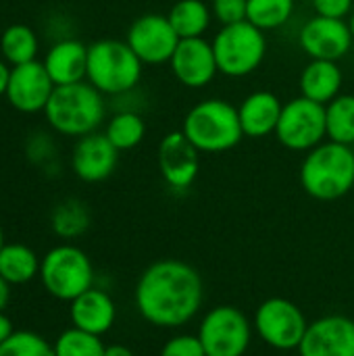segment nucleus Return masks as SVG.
<instances>
[{"mask_svg": "<svg viewBox=\"0 0 354 356\" xmlns=\"http://www.w3.org/2000/svg\"><path fill=\"white\" fill-rule=\"evenodd\" d=\"M8 77H10V67L6 60H0V96L6 94V86H8Z\"/></svg>", "mask_w": 354, "mask_h": 356, "instance_id": "nucleus-36", "label": "nucleus"}, {"mask_svg": "<svg viewBox=\"0 0 354 356\" xmlns=\"http://www.w3.org/2000/svg\"><path fill=\"white\" fill-rule=\"evenodd\" d=\"M159 171L165 184L177 192L188 190L200 173V150L186 134L171 131L159 144Z\"/></svg>", "mask_w": 354, "mask_h": 356, "instance_id": "nucleus-14", "label": "nucleus"}, {"mask_svg": "<svg viewBox=\"0 0 354 356\" xmlns=\"http://www.w3.org/2000/svg\"><path fill=\"white\" fill-rule=\"evenodd\" d=\"M4 244H6V242H4V232H2V225H0V250L4 248Z\"/></svg>", "mask_w": 354, "mask_h": 356, "instance_id": "nucleus-39", "label": "nucleus"}, {"mask_svg": "<svg viewBox=\"0 0 354 356\" xmlns=\"http://www.w3.org/2000/svg\"><path fill=\"white\" fill-rule=\"evenodd\" d=\"M10 284L0 275V311H4L6 307H8V302H10Z\"/></svg>", "mask_w": 354, "mask_h": 356, "instance_id": "nucleus-35", "label": "nucleus"}, {"mask_svg": "<svg viewBox=\"0 0 354 356\" xmlns=\"http://www.w3.org/2000/svg\"><path fill=\"white\" fill-rule=\"evenodd\" d=\"M40 282L52 298L71 302L94 288V267L81 248L73 244H58L44 254Z\"/></svg>", "mask_w": 354, "mask_h": 356, "instance_id": "nucleus-6", "label": "nucleus"}, {"mask_svg": "<svg viewBox=\"0 0 354 356\" xmlns=\"http://www.w3.org/2000/svg\"><path fill=\"white\" fill-rule=\"evenodd\" d=\"M315 15L332 19H348L354 10V0H311Z\"/></svg>", "mask_w": 354, "mask_h": 356, "instance_id": "nucleus-33", "label": "nucleus"}, {"mask_svg": "<svg viewBox=\"0 0 354 356\" xmlns=\"http://www.w3.org/2000/svg\"><path fill=\"white\" fill-rule=\"evenodd\" d=\"M104 136L119 152L134 150L146 138V121L138 111H117L108 119Z\"/></svg>", "mask_w": 354, "mask_h": 356, "instance_id": "nucleus-24", "label": "nucleus"}, {"mask_svg": "<svg viewBox=\"0 0 354 356\" xmlns=\"http://www.w3.org/2000/svg\"><path fill=\"white\" fill-rule=\"evenodd\" d=\"M300 186L321 202L344 198L354 188L353 146L328 140L309 150L300 165Z\"/></svg>", "mask_w": 354, "mask_h": 356, "instance_id": "nucleus-2", "label": "nucleus"}, {"mask_svg": "<svg viewBox=\"0 0 354 356\" xmlns=\"http://www.w3.org/2000/svg\"><path fill=\"white\" fill-rule=\"evenodd\" d=\"M182 131L200 154L227 152L244 138L238 108L223 98H207L194 104L184 117Z\"/></svg>", "mask_w": 354, "mask_h": 356, "instance_id": "nucleus-4", "label": "nucleus"}, {"mask_svg": "<svg viewBox=\"0 0 354 356\" xmlns=\"http://www.w3.org/2000/svg\"><path fill=\"white\" fill-rule=\"evenodd\" d=\"M15 332V327H13V321L6 317V313L4 311H0V344Z\"/></svg>", "mask_w": 354, "mask_h": 356, "instance_id": "nucleus-34", "label": "nucleus"}, {"mask_svg": "<svg viewBox=\"0 0 354 356\" xmlns=\"http://www.w3.org/2000/svg\"><path fill=\"white\" fill-rule=\"evenodd\" d=\"M54 88L56 86L50 79L44 63L31 60L25 65L10 67V77L4 96L15 111L31 115L46 108Z\"/></svg>", "mask_w": 354, "mask_h": 356, "instance_id": "nucleus-13", "label": "nucleus"}, {"mask_svg": "<svg viewBox=\"0 0 354 356\" xmlns=\"http://www.w3.org/2000/svg\"><path fill=\"white\" fill-rule=\"evenodd\" d=\"M44 67L54 86L83 81L88 73V46L79 40H61L46 52Z\"/></svg>", "mask_w": 354, "mask_h": 356, "instance_id": "nucleus-20", "label": "nucleus"}, {"mask_svg": "<svg viewBox=\"0 0 354 356\" xmlns=\"http://www.w3.org/2000/svg\"><path fill=\"white\" fill-rule=\"evenodd\" d=\"M104 356H136V355L131 353V348H127V346H123V344H111V346H106Z\"/></svg>", "mask_w": 354, "mask_h": 356, "instance_id": "nucleus-37", "label": "nucleus"}, {"mask_svg": "<svg viewBox=\"0 0 354 356\" xmlns=\"http://www.w3.org/2000/svg\"><path fill=\"white\" fill-rule=\"evenodd\" d=\"M298 86H300V96L325 106L336 96L342 94L344 75L336 60L311 58L300 73Z\"/></svg>", "mask_w": 354, "mask_h": 356, "instance_id": "nucleus-21", "label": "nucleus"}, {"mask_svg": "<svg viewBox=\"0 0 354 356\" xmlns=\"http://www.w3.org/2000/svg\"><path fill=\"white\" fill-rule=\"evenodd\" d=\"M252 327L267 346L275 350H298L309 321L298 305L275 296L259 305Z\"/></svg>", "mask_w": 354, "mask_h": 356, "instance_id": "nucleus-10", "label": "nucleus"}, {"mask_svg": "<svg viewBox=\"0 0 354 356\" xmlns=\"http://www.w3.org/2000/svg\"><path fill=\"white\" fill-rule=\"evenodd\" d=\"M353 42V31L346 19H332L321 15L311 17L298 33V44L305 54L317 60L338 63L351 52Z\"/></svg>", "mask_w": 354, "mask_h": 356, "instance_id": "nucleus-12", "label": "nucleus"}, {"mask_svg": "<svg viewBox=\"0 0 354 356\" xmlns=\"http://www.w3.org/2000/svg\"><path fill=\"white\" fill-rule=\"evenodd\" d=\"M104 94L98 92L90 81H77L69 86H56L46 108L48 125L63 136L83 138L94 134L106 115Z\"/></svg>", "mask_w": 354, "mask_h": 356, "instance_id": "nucleus-3", "label": "nucleus"}, {"mask_svg": "<svg viewBox=\"0 0 354 356\" xmlns=\"http://www.w3.org/2000/svg\"><path fill=\"white\" fill-rule=\"evenodd\" d=\"M119 163V150L104 134H88L77 138L71 152V169L86 184H100L108 179Z\"/></svg>", "mask_w": 354, "mask_h": 356, "instance_id": "nucleus-17", "label": "nucleus"}, {"mask_svg": "<svg viewBox=\"0 0 354 356\" xmlns=\"http://www.w3.org/2000/svg\"><path fill=\"white\" fill-rule=\"evenodd\" d=\"M292 13L294 0H248L246 21L263 31H271L286 25Z\"/></svg>", "mask_w": 354, "mask_h": 356, "instance_id": "nucleus-28", "label": "nucleus"}, {"mask_svg": "<svg viewBox=\"0 0 354 356\" xmlns=\"http://www.w3.org/2000/svg\"><path fill=\"white\" fill-rule=\"evenodd\" d=\"M300 356H354V321L344 315H325L309 323L298 346Z\"/></svg>", "mask_w": 354, "mask_h": 356, "instance_id": "nucleus-16", "label": "nucleus"}, {"mask_svg": "<svg viewBox=\"0 0 354 356\" xmlns=\"http://www.w3.org/2000/svg\"><path fill=\"white\" fill-rule=\"evenodd\" d=\"M169 67L175 79L190 90L207 88L219 73L213 42H207L204 38L179 40Z\"/></svg>", "mask_w": 354, "mask_h": 356, "instance_id": "nucleus-15", "label": "nucleus"}, {"mask_svg": "<svg viewBox=\"0 0 354 356\" xmlns=\"http://www.w3.org/2000/svg\"><path fill=\"white\" fill-rule=\"evenodd\" d=\"M196 336L207 356H244L252 342V325L240 309L221 305L202 317Z\"/></svg>", "mask_w": 354, "mask_h": 356, "instance_id": "nucleus-8", "label": "nucleus"}, {"mask_svg": "<svg viewBox=\"0 0 354 356\" xmlns=\"http://www.w3.org/2000/svg\"><path fill=\"white\" fill-rule=\"evenodd\" d=\"M328 140L338 144H354V94H340L325 104Z\"/></svg>", "mask_w": 354, "mask_h": 356, "instance_id": "nucleus-26", "label": "nucleus"}, {"mask_svg": "<svg viewBox=\"0 0 354 356\" xmlns=\"http://www.w3.org/2000/svg\"><path fill=\"white\" fill-rule=\"evenodd\" d=\"M134 300L146 323L161 330H175L200 313L204 284L192 265L179 259H161L140 275Z\"/></svg>", "mask_w": 354, "mask_h": 356, "instance_id": "nucleus-1", "label": "nucleus"}, {"mask_svg": "<svg viewBox=\"0 0 354 356\" xmlns=\"http://www.w3.org/2000/svg\"><path fill=\"white\" fill-rule=\"evenodd\" d=\"M213 50L221 75L246 77L255 73L267 56V35L250 21L221 25L213 38Z\"/></svg>", "mask_w": 354, "mask_h": 356, "instance_id": "nucleus-7", "label": "nucleus"}, {"mask_svg": "<svg viewBox=\"0 0 354 356\" xmlns=\"http://www.w3.org/2000/svg\"><path fill=\"white\" fill-rule=\"evenodd\" d=\"M0 52L10 67L35 60L38 38H35L33 29L23 23L8 25L0 35Z\"/></svg>", "mask_w": 354, "mask_h": 356, "instance_id": "nucleus-25", "label": "nucleus"}, {"mask_svg": "<svg viewBox=\"0 0 354 356\" xmlns=\"http://www.w3.org/2000/svg\"><path fill=\"white\" fill-rule=\"evenodd\" d=\"M282 108H284V102L280 100L277 94L269 90L250 92L238 106V117H240L244 138L261 140V138L275 134Z\"/></svg>", "mask_w": 354, "mask_h": 356, "instance_id": "nucleus-19", "label": "nucleus"}, {"mask_svg": "<svg viewBox=\"0 0 354 356\" xmlns=\"http://www.w3.org/2000/svg\"><path fill=\"white\" fill-rule=\"evenodd\" d=\"M346 21H348V27H351V31H353V38H354V10L351 13V17H348Z\"/></svg>", "mask_w": 354, "mask_h": 356, "instance_id": "nucleus-38", "label": "nucleus"}, {"mask_svg": "<svg viewBox=\"0 0 354 356\" xmlns=\"http://www.w3.org/2000/svg\"><path fill=\"white\" fill-rule=\"evenodd\" d=\"M0 356H54V344L27 330H15L2 344Z\"/></svg>", "mask_w": 354, "mask_h": 356, "instance_id": "nucleus-30", "label": "nucleus"}, {"mask_svg": "<svg viewBox=\"0 0 354 356\" xmlns=\"http://www.w3.org/2000/svg\"><path fill=\"white\" fill-rule=\"evenodd\" d=\"M69 319L73 327L102 338L115 325L117 307L104 290L90 288L88 292L69 302Z\"/></svg>", "mask_w": 354, "mask_h": 356, "instance_id": "nucleus-18", "label": "nucleus"}, {"mask_svg": "<svg viewBox=\"0 0 354 356\" xmlns=\"http://www.w3.org/2000/svg\"><path fill=\"white\" fill-rule=\"evenodd\" d=\"M179 40L202 38L213 21V10L202 0H177L167 13Z\"/></svg>", "mask_w": 354, "mask_h": 356, "instance_id": "nucleus-23", "label": "nucleus"}, {"mask_svg": "<svg viewBox=\"0 0 354 356\" xmlns=\"http://www.w3.org/2000/svg\"><path fill=\"white\" fill-rule=\"evenodd\" d=\"M144 63L127 42L98 40L88 46L86 79L102 94L121 96L134 92L142 79Z\"/></svg>", "mask_w": 354, "mask_h": 356, "instance_id": "nucleus-5", "label": "nucleus"}, {"mask_svg": "<svg viewBox=\"0 0 354 356\" xmlns=\"http://www.w3.org/2000/svg\"><path fill=\"white\" fill-rule=\"evenodd\" d=\"M42 259L25 244L10 242L0 250V275L10 286H23L40 277Z\"/></svg>", "mask_w": 354, "mask_h": 356, "instance_id": "nucleus-22", "label": "nucleus"}, {"mask_svg": "<svg viewBox=\"0 0 354 356\" xmlns=\"http://www.w3.org/2000/svg\"><path fill=\"white\" fill-rule=\"evenodd\" d=\"M52 232L63 240H75L90 227V211L81 200L69 198L54 207L50 217Z\"/></svg>", "mask_w": 354, "mask_h": 356, "instance_id": "nucleus-27", "label": "nucleus"}, {"mask_svg": "<svg viewBox=\"0 0 354 356\" xmlns=\"http://www.w3.org/2000/svg\"><path fill=\"white\" fill-rule=\"evenodd\" d=\"M161 356H207L202 342L198 336L194 334H179L169 338L163 348H161Z\"/></svg>", "mask_w": 354, "mask_h": 356, "instance_id": "nucleus-31", "label": "nucleus"}, {"mask_svg": "<svg viewBox=\"0 0 354 356\" xmlns=\"http://www.w3.org/2000/svg\"><path fill=\"white\" fill-rule=\"evenodd\" d=\"M211 10L213 19H217L221 25H234L246 21L248 0H213Z\"/></svg>", "mask_w": 354, "mask_h": 356, "instance_id": "nucleus-32", "label": "nucleus"}, {"mask_svg": "<svg viewBox=\"0 0 354 356\" xmlns=\"http://www.w3.org/2000/svg\"><path fill=\"white\" fill-rule=\"evenodd\" d=\"M125 42L144 65H165L171 60L179 35L167 15L146 13L129 25Z\"/></svg>", "mask_w": 354, "mask_h": 356, "instance_id": "nucleus-11", "label": "nucleus"}, {"mask_svg": "<svg viewBox=\"0 0 354 356\" xmlns=\"http://www.w3.org/2000/svg\"><path fill=\"white\" fill-rule=\"evenodd\" d=\"M277 142L292 152H309L328 138L325 106L305 96L288 100L282 108L275 134Z\"/></svg>", "mask_w": 354, "mask_h": 356, "instance_id": "nucleus-9", "label": "nucleus"}, {"mask_svg": "<svg viewBox=\"0 0 354 356\" xmlns=\"http://www.w3.org/2000/svg\"><path fill=\"white\" fill-rule=\"evenodd\" d=\"M104 350L106 346L100 336L88 334L73 325L54 340V356H104Z\"/></svg>", "mask_w": 354, "mask_h": 356, "instance_id": "nucleus-29", "label": "nucleus"}]
</instances>
